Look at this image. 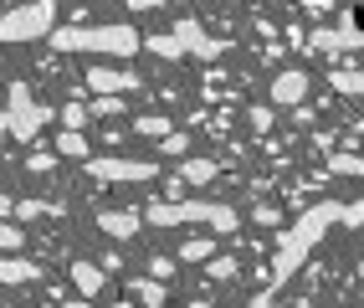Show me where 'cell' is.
I'll return each instance as SVG.
<instances>
[{"label": "cell", "instance_id": "obj_20", "mask_svg": "<svg viewBox=\"0 0 364 308\" xmlns=\"http://www.w3.org/2000/svg\"><path fill=\"white\" fill-rule=\"evenodd\" d=\"M92 118H113V113H124V103H118V92H98V98L87 103Z\"/></svg>", "mask_w": 364, "mask_h": 308}, {"label": "cell", "instance_id": "obj_24", "mask_svg": "<svg viewBox=\"0 0 364 308\" xmlns=\"http://www.w3.org/2000/svg\"><path fill=\"white\" fill-rule=\"evenodd\" d=\"M87 118H92V113H87V103H67V108H62V124H67V129H82Z\"/></svg>", "mask_w": 364, "mask_h": 308}, {"label": "cell", "instance_id": "obj_14", "mask_svg": "<svg viewBox=\"0 0 364 308\" xmlns=\"http://www.w3.org/2000/svg\"><path fill=\"white\" fill-rule=\"evenodd\" d=\"M57 154H67V159H87V139H82V129H62V134H57Z\"/></svg>", "mask_w": 364, "mask_h": 308}, {"label": "cell", "instance_id": "obj_22", "mask_svg": "<svg viewBox=\"0 0 364 308\" xmlns=\"http://www.w3.org/2000/svg\"><path fill=\"white\" fill-rule=\"evenodd\" d=\"M139 134L164 139V134H169V118H159V113H144V118H139Z\"/></svg>", "mask_w": 364, "mask_h": 308}, {"label": "cell", "instance_id": "obj_7", "mask_svg": "<svg viewBox=\"0 0 364 308\" xmlns=\"http://www.w3.org/2000/svg\"><path fill=\"white\" fill-rule=\"evenodd\" d=\"M175 36L185 41V57H200V62H221L226 57V41H215L196 16H180L175 21Z\"/></svg>", "mask_w": 364, "mask_h": 308}, {"label": "cell", "instance_id": "obj_9", "mask_svg": "<svg viewBox=\"0 0 364 308\" xmlns=\"http://www.w3.org/2000/svg\"><path fill=\"white\" fill-rule=\"evenodd\" d=\"M144 78H134V73H118V67H92V73L82 78V87H92V92H134Z\"/></svg>", "mask_w": 364, "mask_h": 308}, {"label": "cell", "instance_id": "obj_26", "mask_svg": "<svg viewBox=\"0 0 364 308\" xmlns=\"http://www.w3.org/2000/svg\"><path fill=\"white\" fill-rule=\"evenodd\" d=\"M247 118H252V129H257V134H267V129L277 124V118H272V108H262V103H257V108H247Z\"/></svg>", "mask_w": 364, "mask_h": 308}, {"label": "cell", "instance_id": "obj_31", "mask_svg": "<svg viewBox=\"0 0 364 308\" xmlns=\"http://www.w3.org/2000/svg\"><path fill=\"white\" fill-rule=\"evenodd\" d=\"M124 6H129V11H159L164 0H124Z\"/></svg>", "mask_w": 364, "mask_h": 308}, {"label": "cell", "instance_id": "obj_3", "mask_svg": "<svg viewBox=\"0 0 364 308\" xmlns=\"http://www.w3.org/2000/svg\"><path fill=\"white\" fill-rule=\"evenodd\" d=\"M144 211V221L149 226H185V221H205L215 231H236L241 216H236V206H221V201H154V206H139Z\"/></svg>", "mask_w": 364, "mask_h": 308}, {"label": "cell", "instance_id": "obj_19", "mask_svg": "<svg viewBox=\"0 0 364 308\" xmlns=\"http://www.w3.org/2000/svg\"><path fill=\"white\" fill-rule=\"evenodd\" d=\"M338 92H349V98H364V67H359V73H333L328 78Z\"/></svg>", "mask_w": 364, "mask_h": 308}, {"label": "cell", "instance_id": "obj_27", "mask_svg": "<svg viewBox=\"0 0 364 308\" xmlns=\"http://www.w3.org/2000/svg\"><path fill=\"white\" fill-rule=\"evenodd\" d=\"M185 144H190V139H185L180 129H169V134L159 139V149H164V154H185Z\"/></svg>", "mask_w": 364, "mask_h": 308}, {"label": "cell", "instance_id": "obj_32", "mask_svg": "<svg viewBox=\"0 0 364 308\" xmlns=\"http://www.w3.org/2000/svg\"><path fill=\"white\" fill-rule=\"evenodd\" d=\"M6 134H11V108H0V144H6Z\"/></svg>", "mask_w": 364, "mask_h": 308}, {"label": "cell", "instance_id": "obj_2", "mask_svg": "<svg viewBox=\"0 0 364 308\" xmlns=\"http://www.w3.org/2000/svg\"><path fill=\"white\" fill-rule=\"evenodd\" d=\"M57 46V52H98V57H134L144 52V36L124 21H113V26H52L46 36Z\"/></svg>", "mask_w": 364, "mask_h": 308}, {"label": "cell", "instance_id": "obj_5", "mask_svg": "<svg viewBox=\"0 0 364 308\" xmlns=\"http://www.w3.org/2000/svg\"><path fill=\"white\" fill-rule=\"evenodd\" d=\"M52 118V108L31 98L26 83H11V139H21V144H31V139L41 134V124Z\"/></svg>", "mask_w": 364, "mask_h": 308}, {"label": "cell", "instance_id": "obj_15", "mask_svg": "<svg viewBox=\"0 0 364 308\" xmlns=\"http://www.w3.org/2000/svg\"><path fill=\"white\" fill-rule=\"evenodd\" d=\"M144 46H149L154 57H164V62L185 57V41H180V36H144Z\"/></svg>", "mask_w": 364, "mask_h": 308}, {"label": "cell", "instance_id": "obj_17", "mask_svg": "<svg viewBox=\"0 0 364 308\" xmlns=\"http://www.w3.org/2000/svg\"><path fill=\"white\" fill-rule=\"evenodd\" d=\"M210 252H215V242H210V236H190V242L180 247V262H205Z\"/></svg>", "mask_w": 364, "mask_h": 308}, {"label": "cell", "instance_id": "obj_30", "mask_svg": "<svg viewBox=\"0 0 364 308\" xmlns=\"http://www.w3.org/2000/svg\"><path fill=\"white\" fill-rule=\"evenodd\" d=\"M52 164H57L52 154H31V159H26V170H31V175H46V170H52Z\"/></svg>", "mask_w": 364, "mask_h": 308}, {"label": "cell", "instance_id": "obj_16", "mask_svg": "<svg viewBox=\"0 0 364 308\" xmlns=\"http://www.w3.org/2000/svg\"><path fill=\"white\" fill-rule=\"evenodd\" d=\"M180 175H185L190 185H210V180H215V159H185Z\"/></svg>", "mask_w": 364, "mask_h": 308}, {"label": "cell", "instance_id": "obj_29", "mask_svg": "<svg viewBox=\"0 0 364 308\" xmlns=\"http://www.w3.org/2000/svg\"><path fill=\"white\" fill-rule=\"evenodd\" d=\"M252 216H257V226H282V216H277V206H257Z\"/></svg>", "mask_w": 364, "mask_h": 308}, {"label": "cell", "instance_id": "obj_18", "mask_svg": "<svg viewBox=\"0 0 364 308\" xmlns=\"http://www.w3.org/2000/svg\"><path fill=\"white\" fill-rule=\"evenodd\" d=\"M205 272H210L215 282H231L241 267H236V257H215V252H210V257H205Z\"/></svg>", "mask_w": 364, "mask_h": 308}, {"label": "cell", "instance_id": "obj_4", "mask_svg": "<svg viewBox=\"0 0 364 308\" xmlns=\"http://www.w3.org/2000/svg\"><path fill=\"white\" fill-rule=\"evenodd\" d=\"M57 26V0H31V6H16L0 16V41L21 46V41H41Z\"/></svg>", "mask_w": 364, "mask_h": 308}, {"label": "cell", "instance_id": "obj_13", "mask_svg": "<svg viewBox=\"0 0 364 308\" xmlns=\"http://www.w3.org/2000/svg\"><path fill=\"white\" fill-rule=\"evenodd\" d=\"M129 298L144 303V308H164V303H169V288H164L159 277H134V282H129Z\"/></svg>", "mask_w": 364, "mask_h": 308}, {"label": "cell", "instance_id": "obj_23", "mask_svg": "<svg viewBox=\"0 0 364 308\" xmlns=\"http://www.w3.org/2000/svg\"><path fill=\"white\" fill-rule=\"evenodd\" d=\"M26 242H21V226H11V221H0V252H21Z\"/></svg>", "mask_w": 364, "mask_h": 308}, {"label": "cell", "instance_id": "obj_25", "mask_svg": "<svg viewBox=\"0 0 364 308\" xmlns=\"http://www.w3.org/2000/svg\"><path fill=\"white\" fill-rule=\"evenodd\" d=\"M338 226H349V231H354V226H364V196L344 206V216H338Z\"/></svg>", "mask_w": 364, "mask_h": 308}, {"label": "cell", "instance_id": "obj_12", "mask_svg": "<svg viewBox=\"0 0 364 308\" xmlns=\"http://www.w3.org/2000/svg\"><path fill=\"white\" fill-rule=\"evenodd\" d=\"M0 282H41V267L16 252H0Z\"/></svg>", "mask_w": 364, "mask_h": 308}, {"label": "cell", "instance_id": "obj_8", "mask_svg": "<svg viewBox=\"0 0 364 308\" xmlns=\"http://www.w3.org/2000/svg\"><path fill=\"white\" fill-rule=\"evenodd\" d=\"M267 92H272V103H277V108H298V103L308 98V73H298V67H282Z\"/></svg>", "mask_w": 364, "mask_h": 308}, {"label": "cell", "instance_id": "obj_28", "mask_svg": "<svg viewBox=\"0 0 364 308\" xmlns=\"http://www.w3.org/2000/svg\"><path fill=\"white\" fill-rule=\"evenodd\" d=\"M328 170H333V175H359V159H354V154H333Z\"/></svg>", "mask_w": 364, "mask_h": 308}, {"label": "cell", "instance_id": "obj_6", "mask_svg": "<svg viewBox=\"0 0 364 308\" xmlns=\"http://www.w3.org/2000/svg\"><path fill=\"white\" fill-rule=\"evenodd\" d=\"M87 175L92 180H108V185H139V180H154L159 164H144V159H103V154H87Z\"/></svg>", "mask_w": 364, "mask_h": 308}, {"label": "cell", "instance_id": "obj_1", "mask_svg": "<svg viewBox=\"0 0 364 308\" xmlns=\"http://www.w3.org/2000/svg\"><path fill=\"white\" fill-rule=\"evenodd\" d=\"M338 216H344V201H318V206H308L303 216L287 226L277 236V257H272V288H287L293 282V272L308 262V252L328 236V226H338Z\"/></svg>", "mask_w": 364, "mask_h": 308}, {"label": "cell", "instance_id": "obj_21", "mask_svg": "<svg viewBox=\"0 0 364 308\" xmlns=\"http://www.w3.org/2000/svg\"><path fill=\"white\" fill-rule=\"evenodd\" d=\"M62 206H52V201H16V216L21 221H31V216H57Z\"/></svg>", "mask_w": 364, "mask_h": 308}, {"label": "cell", "instance_id": "obj_33", "mask_svg": "<svg viewBox=\"0 0 364 308\" xmlns=\"http://www.w3.org/2000/svg\"><path fill=\"white\" fill-rule=\"evenodd\" d=\"M308 6H333V0H308Z\"/></svg>", "mask_w": 364, "mask_h": 308}, {"label": "cell", "instance_id": "obj_34", "mask_svg": "<svg viewBox=\"0 0 364 308\" xmlns=\"http://www.w3.org/2000/svg\"><path fill=\"white\" fill-rule=\"evenodd\" d=\"M359 180H364V154H359Z\"/></svg>", "mask_w": 364, "mask_h": 308}, {"label": "cell", "instance_id": "obj_11", "mask_svg": "<svg viewBox=\"0 0 364 308\" xmlns=\"http://www.w3.org/2000/svg\"><path fill=\"white\" fill-rule=\"evenodd\" d=\"M72 288H77L82 298H98L108 288V277H103L98 262H82V257H77V262H72Z\"/></svg>", "mask_w": 364, "mask_h": 308}, {"label": "cell", "instance_id": "obj_10", "mask_svg": "<svg viewBox=\"0 0 364 308\" xmlns=\"http://www.w3.org/2000/svg\"><path fill=\"white\" fill-rule=\"evenodd\" d=\"M144 226V211H98V231H108L113 242H129Z\"/></svg>", "mask_w": 364, "mask_h": 308}]
</instances>
